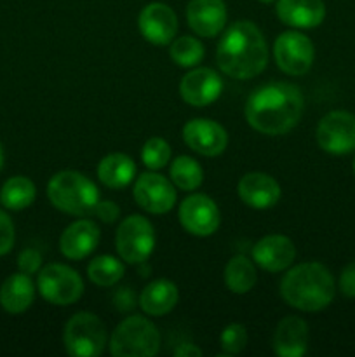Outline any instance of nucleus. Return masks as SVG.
Segmentation results:
<instances>
[{"label":"nucleus","instance_id":"nucleus-1","mask_svg":"<svg viewBox=\"0 0 355 357\" xmlns=\"http://www.w3.org/2000/svg\"><path fill=\"white\" fill-rule=\"evenodd\" d=\"M303 108L305 100L298 86L275 82L251 94L246 103V119L256 131L278 136L289 132L298 124Z\"/></svg>","mask_w":355,"mask_h":357},{"label":"nucleus","instance_id":"nucleus-2","mask_svg":"<svg viewBox=\"0 0 355 357\" xmlns=\"http://www.w3.org/2000/svg\"><path fill=\"white\" fill-rule=\"evenodd\" d=\"M216 59L223 73L246 80L260 75L268 61L263 35L251 21H235L218 44Z\"/></svg>","mask_w":355,"mask_h":357},{"label":"nucleus","instance_id":"nucleus-3","mask_svg":"<svg viewBox=\"0 0 355 357\" xmlns=\"http://www.w3.org/2000/svg\"><path fill=\"white\" fill-rule=\"evenodd\" d=\"M333 274L317 261H306L291 268L281 282V295L285 303L303 312H317L333 302Z\"/></svg>","mask_w":355,"mask_h":357},{"label":"nucleus","instance_id":"nucleus-4","mask_svg":"<svg viewBox=\"0 0 355 357\" xmlns=\"http://www.w3.org/2000/svg\"><path fill=\"white\" fill-rule=\"evenodd\" d=\"M47 197L59 211L73 216H89L100 202V192L86 174L61 171L49 181Z\"/></svg>","mask_w":355,"mask_h":357},{"label":"nucleus","instance_id":"nucleus-5","mask_svg":"<svg viewBox=\"0 0 355 357\" xmlns=\"http://www.w3.org/2000/svg\"><path fill=\"white\" fill-rule=\"evenodd\" d=\"M159 349V330L143 316H131L118 323L110 338V352L115 357H152Z\"/></svg>","mask_w":355,"mask_h":357},{"label":"nucleus","instance_id":"nucleus-6","mask_svg":"<svg viewBox=\"0 0 355 357\" xmlns=\"http://www.w3.org/2000/svg\"><path fill=\"white\" fill-rule=\"evenodd\" d=\"M63 344L73 357H97L106 347V330L97 316L79 312L68 319L63 331Z\"/></svg>","mask_w":355,"mask_h":357},{"label":"nucleus","instance_id":"nucleus-7","mask_svg":"<svg viewBox=\"0 0 355 357\" xmlns=\"http://www.w3.org/2000/svg\"><path fill=\"white\" fill-rule=\"evenodd\" d=\"M117 253L125 264H143L155 246L153 227L145 216L131 215L120 223L115 237Z\"/></svg>","mask_w":355,"mask_h":357},{"label":"nucleus","instance_id":"nucleus-8","mask_svg":"<svg viewBox=\"0 0 355 357\" xmlns=\"http://www.w3.org/2000/svg\"><path fill=\"white\" fill-rule=\"evenodd\" d=\"M38 291L52 305H72L82 296V278L73 268L49 264L38 272Z\"/></svg>","mask_w":355,"mask_h":357},{"label":"nucleus","instance_id":"nucleus-9","mask_svg":"<svg viewBox=\"0 0 355 357\" xmlns=\"http://www.w3.org/2000/svg\"><path fill=\"white\" fill-rule=\"evenodd\" d=\"M274 56L278 68L287 75H305L312 68L315 49L312 40L299 31H284L277 37Z\"/></svg>","mask_w":355,"mask_h":357},{"label":"nucleus","instance_id":"nucleus-10","mask_svg":"<svg viewBox=\"0 0 355 357\" xmlns=\"http://www.w3.org/2000/svg\"><path fill=\"white\" fill-rule=\"evenodd\" d=\"M317 143L333 155H345L355 150V117L348 112H329L317 126Z\"/></svg>","mask_w":355,"mask_h":357},{"label":"nucleus","instance_id":"nucleus-11","mask_svg":"<svg viewBox=\"0 0 355 357\" xmlns=\"http://www.w3.org/2000/svg\"><path fill=\"white\" fill-rule=\"evenodd\" d=\"M180 222L187 232L197 237H207L218 230L219 209L211 197L194 194L184 199L180 206Z\"/></svg>","mask_w":355,"mask_h":357},{"label":"nucleus","instance_id":"nucleus-12","mask_svg":"<svg viewBox=\"0 0 355 357\" xmlns=\"http://www.w3.org/2000/svg\"><path fill=\"white\" fill-rule=\"evenodd\" d=\"M132 195L139 208L152 215H164L176 204V190L173 183L157 173L141 174L136 180Z\"/></svg>","mask_w":355,"mask_h":357},{"label":"nucleus","instance_id":"nucleus-13","mask_svg":"<svg viewBox=\"0 0 355 357\" xmlns=\"http://www.w3.org/2000/svg\"><path fill=\"white\" fill-rule=\"evenodd\" d=\"M183 139L194 152L205 157H216L225 152L228 135L225 128L209 119H194L183 128Z\"/></svg>","mask_w":355,"mask_h":357},{"label":"nucleus","instance_id":"nucleus-14","mask_svg":"<svg viewBox=\"0 0 355 357\" xmlns=\"http://www.w3.org/2000/svg\"><path fill=\"white\" fill-rule=\"evenodd\" d=\"M139 31L150 44L166 45L178 33V17L169 6L160 2L148 3L139 13Z\"/></svg>","mask_w":355,"mask_h":357},{"label":"nucleus","instance_id":"nucleus-15","mask_svg":"<svg viewBox=\"0 0 355 357\" xmlns=\"http://www.w3.org/2000/svg\"><path fill=\"white\" fill-rule=\"evenodd\" d=\"M223 82L211 68H194L181 79V98L191 107H205L216 101L221 94Z\"/></svg>","mask_w":355,"mask_h":357},{"label":"nucleus","instance_id":"nucleus-16","mask_svg":"<svg viewBox=\"0 0 355 357\" xmlns=\"http://www.w3.org/2000/svg\"><path fill=\"white\" fill-rule=\"evenodd\" d=\"M296 250L289 237L267 236L258 241L253 248V260L268 272H282L294 261Z\"/></svg>","mask_w":355,"mask_h":357},{"label":"nucleus","instance_id":"nucleus-17","mask_svg":"<svg viewBox=\"0 0 355 357\" xmlns=\"http://www.w3.org/2000/svg\"><path fill=\"white\" fill-rule=\"evenodd\" d=\"M188 26L200 37H216L225 28L226 6L223 0H191L187 7Z\"/></svg>","mask_w":355,"mask_h":357},{"label":"nucleus","instance_id":"nucleus-18","mask_svg":"<svg viewBox=\"0 0 355 357\" xmlns=\"http://www.w3.org/2000/svg\"><path fill=\"white\" fill-rule=\"evenodd\" d=\"M100 243V227L90 220H79L66 227L59 239V250L68 260L89 257Z\"/></svg>","mask_w":355,"mask_h":357},{"label":"nucleus","instance_id":"nucleus-19","mask_svg":"<svg viewBox=\"0 0 355 357\" xmlns=\"http://www.w3.org/2000/svg\"><path fill=\"white\" fill-rule=\"evenodd\" d=\"M277 16L287 26L308 30L324 21L326 3L324 0H277Z\"/></svg>","mask_w":355,"mask_h":357},{"label":"nucleus","instance_id":"nucleus-20","mask_svg":"<svg viewBox=\"0 0 355 357\" xmlns=\"http://www.w3.org/2000/svg\"><path fill=\"white\" fill-rule=\"evenodd\" d=\"M239 195L244 204L254 209L274 208L281 199V187L265 173H249L239 181Z\"/></svg>","mask_w":355,"mask_h":357},{"label":"nucleus","instance_id":"nucleus-21","mask_svg":"<svg viewBox=\"0 0 355 357\" xmlns=\"http://www.w3.org/2000/svg\"><path fill=\"white\" fill-rule=\"evenodd\" d=\"M308 349V326L301 317L289 316L274 333V351L281 357H301Z\"/></svg>","mask_w":355,"mask_h":357},{"label":"nucleus","instance_id":"nucleus-22","mask_svg":"<svg viewBox=\"0 0 355 357\" xmlns=\"http://www.w3.org/2000/svg\"><path fill=\"white\" fill-rule=\"evenodd\" d=\"M35 286L30 275L13 274L0 286V305L9 314H21L33 303Z\"/></svg>","mask_w":355,"mask_h":357},{"label":"nucleus","instance_id":"nucleus-23","mask_svg":"<svg viewBox=\"0 0 355 357\" xmlns=\"http://www.w3.org/2000/svg\"><path fill=\"white\" fill-rule=\"evenodd\" d=\"M180 300V293L174 282L167 279H157L145 286L139 296V305L148 316L160 317L171 312Z\"/></svg>","mask_w":355,"mask_h":357},{"label":"nucleus","instance_id":"nucleus-24","mask_svg":"<svg viewBox=\"0 0 355 357\" xmlns=\"http://www.w3.org/2000/svg\"><path fill=\"white\" fill-rule=\"evenodd\" d=\"M136 174V164L125 153H110L97 166V176L108 188L127 187Z\"/></svg>","mask_w":355,"mask_h":357},{"label":"nucleus","instance_id":"nucleus-25","mask_svg":"<svg viewBox=\"0 0 355 357\" xmlns=\"http://www.w3.org/2000/svg\"><path fill=\"white\" fill-rule=\"evenodd\" d=\"M35 195H37V190L30 178L13 176L3 183L2 190H0V202L3 208L21 211L33 204Z\"/></svg>","mask_w":355,"mask_h":357},{"label":"nucleus","instance_id":"nucleus-26","mask_svg":"<svg viewBox=\"0 0 355 357\" xmlns=\"http://www.w3.org/2000/svg\"><path fill=\"white\" fill-rule=\"evenodd\" d=\"M256 279L258 275L253 261L247 260L242 255L233 257L225 268L226 288L230 291L237 293V295H244V293L251 291L256 284Z\"/></svg>","mask_w":355,"mask_h":357},{"label":"nucleus","instance_id":"nucleus-27","mask_svg":"<svg viewBox=\"0 0 355 357\" xmlns=\"http://www.w3.org/2000/svg\"><path fill=\"white\" fill-rule=\"evenodd\" d=\"M171 180L180 190H197L204 181V171L195 159L188 155H180L171 164Z\"/></svg>","mask_w":355,"mask_h":357},{"label":"nucleus","instance_id":"nucleus-28","mask_svg":"<svg viewBox=\"0 0 355 357\" xmlns=\"http://www.w3.org/2000/svg\"><path fill=\"white\" fill-rule=\"evenodd\" d=\"M87 275L96 286L108 288V286L117 284L124 278V265L115 257L101 255V257L90 260L89 267H87Z\"/></svg>","mask_w":355,"mask_h":357},{"label":"nucleus","instance_id":"nucleus-29","mask_svg":"<svg viewBox=\"0 0 355 357\" xmlns=\"http://www.w3.org/2000/svg\"><path fill=\"white\" fill-rule=\"evenodd\" d=\"M171 59L183 68H194L204 59V45L198 38L184 35L173 40L171 45Z\"/></svg>","mask_w":355,"mask_h":357},{"label":"nucleus","instance_id":"nucleus-30","mask_svg":"<svg viewBox=\"0 0 355 357\" xmlns=\"http://www.w3.org/2000/svg\"><path fill=\"white\" fill-rule=\"evenodd\" d=\"M171 159V146L162 138H150L141 150V160L148 169H162Z\"/></svg>","mask_w":355,"mask_h":357},{"label":"nucleus","instance_id":"nucleus-31","mask_svg":"<svg viewBox=\"0 0 355 357\" xmlns=\"http://www.w3.org/2000/svg\"><path fill=\"white\" fill-rule=\"evenodd\" d=\"M219 344L226 354H239L247 345V330L242 324H228L221 331Z\"/></svg>","mask_w":355,"mask_h":357},{"label":"nucleus","instance_id":"nucleus-32","mask_svg":"<svg viewBox=\"0 0 355 357\" xmlns=\"http://www.w3.org/2000/svg\"><path fill=\"white\" fill-rule=\"evenodd\" d=\"M14 223L9 218V215L0 211V257L9 253L14 246Z\"/></svg>","mask_w":355,"mask_h":357},{"label":"nucleus","instance_id":"nucleus-33","mask_svg":"<svg viewBox=\"0 0 355 357\" xmlns=\"http://www.w3.org/2000/svg\"><path fill=\"white\" fill-rule=\"evenodd\" d=\"M40 264H42V257L38 251L35 250H24L21 251L19 258H17V267H19V272H23V274H35V272L40 268Z\"/></svg>","mask_w":355,"mask_h":357},{"label":"nucleus","instance_id":"nucleus-34","mask_svg":"<svg viewBox=\"0 0 355 357\" xmlns=\"http://www.w3.org/2000/svg\"><path fill=\"white\" fill-rule=\"evenodd\" d=\"M340 291L348 298H355V261L348 264L341 272Z\"/></svg>","mask_w":355,"mask_h":357},{"label":"nucleus","instance_id":"nucleus-35","mask_svg":"<svg viewBox=\"0 0 355 357\" xmlns=\"http://www.w3.org/2000/svg\"><path fill=\"white\" fill-rule=\"evenodd\" d=\"M118 213H120V209H118V206L111 201L97 202L96 209H94V215L104 223H113L115 220L118 218Z\"/></svg>","mask_w":355,"mask_h":357},{"label":"nucleus","instance_id":"nucleus-36","mask_svg":"<svg viewBox=\"0 0 355 357\" xmlns=\"http://www.w3.org/2000/svg\"><path fill=\"white\" fill-rule=\"evenodd\" d=\"M176 357H198L202 356V351L198 347H195L194 344H181L180 347H176L174 351Z\"/></svg>","mask_w":355,"mask_h":357},{"label":"nucleus","instance_id":"nucleus-37","mask_svg":"<svg viewBox=\"0 0 355 357\" xmlns=\"http://www.w3.org/2000/svg\"><path fill=\"white\" fill-rule=\"evenodd\" d=\"M2 164H3V149H2V143H0V169H2Z\"/></svg>","mask_w":355,"mask_h":357},{"label":"nucleus","instance_id":"nucleus-38","mask_svg":"<svg viewBox=\"0 0 355 357\" xmlns=\"http://www.w3.org/2000/svg\"><path fill=\"white\" fill-rule=\"evenodd\" d=\"M261 2H267L268 3V2H274V0H261Z\"/></svg>","mask_w":355,"mask_h":357},{"label":"nucleus","instance_id":"nucleus-39","mask_svg":"<svg viewBox=\"0 0 355 357\" xmlns=\"http://www.w3.org/2000/svg\"><path fill=\"white\" fill-rule=\"evenodd\" d=\"M354 171H355V160H354Z\"/></svg>","mask_w":355,"mask_h":357}]
</instances>
